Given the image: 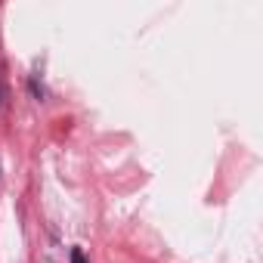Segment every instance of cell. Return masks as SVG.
Wrapping results in <instances>:
<instances>
[{
    "label": "cell",
    "mask_w": 263,
    "mask_h": 263,
    "mask_svg": "<svg viewBox=\"0 0 263 263\" xmlns=\"http://www.w3.org/2000/svg\"><path fill=\"white\" fill-rule=\"evenodd\" d=\"M28 87H31V96H34L37 102H44V99H47V90H44V84L37 81V74H31V78H28Z\"/></svg>",
    "instance_id": "1"
},
{
    "label": "cell",
    "mask_w": 263,
    "mask_h": 263,
    "mask_svg": "<svg viewBox=\"0 0 263 263\" xmlns=\"http://www.w3.org/2000/svg\"><path fill=\"white\" fill-rule=\"evenodd\" d=\"M71 263H90V260H87V254L81 248H71Z\"/></svg>",
    "instance_id": "2"
},
{
    "label": "cell",
    "mask_w": 263,
    "mask_h": 263,
    "mask_svg": "<svg viewBox=\"0 0 263 263\" xmlns=\"http://www.w3.org/2000/svg\"><path fill=\"white\" fill-rule=\"evenodd\" d=\"M4 96H7V93H4V81H0V105H4Z\"/></svg>",
    "instance_id": "3"
}]
</instances>
